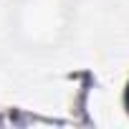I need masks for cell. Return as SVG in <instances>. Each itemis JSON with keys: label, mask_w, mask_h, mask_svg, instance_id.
<instances>
[{"label": "cell", "mask_w": 129, "mask_h": 129, "mask_svg": "<svg viewBox=\"0 0 129 129\" xmlns=\"http://www.w3.org/2000/svg\"><path fill=\"white\" fill-rule=\"evenodd\" d=\"M124 106H126V111H129V81H126V89H124Z\"/></svg>", "instance_id": "2"}, {"label": "cell", "mask_w": 129, "mask_h": 129, "mask_svg": "<svg viewBox=\"0 0 129 129\" xmlns=\"http://www.w3.org/2000/svg\"><path fill=\"white\" fill-rule=\"evenodd\" d=\"M74 10L76 0H10L8 33L23 51H56L71 30Z\"/></svg>", "instance_id": "1"}]
</instances>
